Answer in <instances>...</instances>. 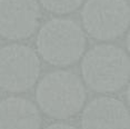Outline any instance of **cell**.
I'll return each instance as SVG.
<instances>
[{
    "label": "cell",
    "instance_id": "cell-1",
    "mask_svg": "<svg viewBox=\"0 0 130 129\" xmlns=\"http://www.w3.org/2000/svg\"><path fill=\"white\" fill-rule=\"evenodd\" d=\"M81 75L86 85L93 91L116 92L122 89L129 80L128 54L111 43L94 46L82 58Z\"/></svg>",
    "mask_w": 130,
    "mask_h": 129
},
{
    "label": "cell",
    "instance_id": "cell-2",
    "mask_svg": "<svg viewBox=\"0 0 130 129\" xmlns=\"http://www.w3.org/2000/svg\"><path fill=\"white\" fill-rule=\"evenodd\" d=\"M87 93L80 78L67 70L46 75L36 89L40 109L51 118L67 119L84 108Z\"/></svg>",
    "mask_w": 130,
    "mask_h": 129
},
{
    "label": "cell",
    "instance_id": "cell-3",
    "mask_svg": "<svg viewBox=\"0 0 130 129\" xmlns=\"http://www.w3.org/2000/svg\"><path fill=\"white\" fill-rule=\"evenodd\" d=\"M37 50L50 64L66 67L77 62L86 50L85 31L71 19L55 18L41 27L37 36Z\"/></svg>",
    "mask_w": 130,
    "mask_h": 129
},
{
    "label": "cell",
    "instance_id": "cell-4",
    "mask_svg": "<svg viewBox=\"0 0 130 129\" xmlns=\"http://www.w3.org/2000/svg\"><path fill=\"white\" fill-rule=\"evenodd\" d=\"M81 20L87 34L94 39H116L129 27V5L127 0H87Z\"/></svg>",
    "mask_w": 130,
    "mask_h": 129
},
{
    "label": "cell",
    "instance_id": "cell-5",
    "mask_svg": "<svg viewBox=\"0 0 130 129\" xmlns=\"http://www.w3.org/2000/svg\"><path fill=\"white\" fill-rule=\"evenodd\" d=\"M40 75V59L32 48L20 43L0 48V88L9 92L27 91Z\"/></svg>",
    "mask_w": 130,
    "mask_h": 129
},
{
    "label": "cell",
    "instance_id": "cell-6",
    "mask_svg": "<svg viewBox=\"0 0 130 129\" xmlns=\"http://www.w3.org/2000/svg\"><path fill=\"white\" fill-rule=\"evenodd\" d=\"M37 0H0V36L10 40L27 39L39 25Z\"/></svg>",
    "mask_w": 130,
    "mask_h": 129
},
{
    "label": "cell",
    "instance_id": "cell-7",
    "mask_svg": "<svg viewBox=\"0 0 130 129\" xmlns=\"http://www.w3.org/2000/svg\"><path fill=\"white\" fill-rule=\"evenodd\" d=\"M82 129H130L129 110L121 100L102 96L91 100L81 115Z\"/></svg>",
    "mask_w": 130,
    "mask_h": 129
},
{
    "label": "cell",
    "instance_id": "cell-8",
    "mask_svg": "<svg viewBox=\"0 0 130 129\" xmlns=\"http://www.w3.org/2000/svg\"><path fill=\"white\" fill-rule=\"evenodd\" d=\"M40 111L32 101L22 97L0 100V129H40Z\"/></svg>",
    "mask_w": 130,
    "mask_h": 129
},
{
    "label": "cell",
    "instance_id": "cell-9",
    "mask_svg": "<svg viewBox=\"0 0 130 129\" xmlns=\"http://www.w3.org/2000/svg\"><path fill=\"white\" fill-rule=\"evenodd\" d=\"M39 1L42 7L50 12L66 14L78 9L85 0H39Z\"/></svg>",
    "mask_w": 130,
    "mask_h": 129
},
{
    "label": "cell",
    "instance_id": "cell-10",
    "mask_svg": "<svg viewBox=\"0 0 130 129\" xmlns=\"http://www.w3.org/2000/svg\"><path fill=\"white\" fill-rule=\"evenodd\" d=\"M45 129H77L76 127L69 125V124H63V122H55L49 126H47Z\"/></svg>",
    "mask_w": 130,
    "mask_h": 129
}]
</instances>
